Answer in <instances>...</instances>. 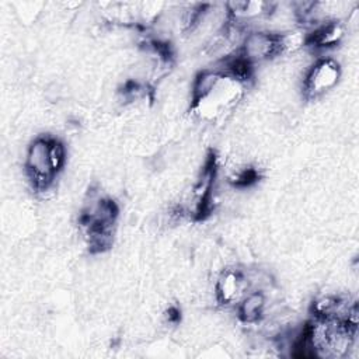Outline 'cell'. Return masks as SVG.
<instances>
[{
    "instance_id": "1",
    "label": "cell",
    "mask_w": 359,
    "mask_h": 359,
    "mask_svg": "<svg viewBox=\"0 0 359 359\" xmlns=\"http://www.w3.org/2000/svg\"><path fill=\"white\" fill-rule=\"evenodd\" d=\"M244 93V81L223 69L201 72L192 88V109L203 119H216L238 102Z\"/></svg>"
},
{
    "instance_id": "2",
    "label": "cell",
    "mask_w": 359,
    "mask_h": 359,
    "mask_svg": "<svg viewBox=\"0 0 359 359\" xmlns=\"http://www.w3.org/2000/svg\"><path fill=\"white\" fill-rule=\"evenodd\" d=\"M66 163V147L55 136H38L27 150L25 172L35 192L48 191Z\"/></svg>"
},
{
    "instance_id": "3",
    "label": "cell",
    "mask_w": 359,
    "mask_h": 359,
    "mask_svg": "<svg viewBox=\"0 0 359 359\" xmlns=\"http://www.w3.org/2000/svg\"><path fill=\"white\" fill-rule=\"evenodd\" d=\"M118 215L119 208L109 198L93 199L84 208L80 215V224L91 252H104L112 245Z\"/></svg>"
},
{
    "instance_id": "4",
    "label": "cell",
    "mask_w": 359,
    "mask_h": 359,
    "mask_svg": "<svg viewBox=\"0 0 359 359\" xmlns=\"http://www.w3.org/2000/svg\"><path fill=\"white\" fill-rule=\"evenodd\" d=\"M280 53H285L282 34L266 31H254L245 34L237 52L238 56H241L252 66L257 62L268 60Z\"/></svg>"
},
{
    "instance_id": "5",
    "label": "cell",
    "mask_w": 359,
    "mask_h": 359,
    "mask_svg": "<svg viewBox=\"0 0 359 359\" xmlns=\"http://www.w3.org/2000/svg\"><path fill=\"white\" fill-rule=\"evenodd\" d=\"M341 77V67L337 60L324 57L317 60L303 80V94L306 100H316L332 90Z\"/></svg>"
},
{
    "instance_id": "6",
    "label": "cell",
    "mask_w": 359,
    "mask_h": 359,
    "mask_svg": "<svg viewBox=\"0 0 359 359\" xmlns=\"http://www.w3.org/2000/svg\"><path fill=\"white\" fill-rule=\"evenodd\" d=\"M245 286L247 280L238 269H226L216 282V299L224 306L234 304L245 296Z\"/></svg>"
},
{
    "instance_id": "7",
    "label": "cell",
    "mask_w": 359,
    "mask_h": 359,
    "mask_svg": "<svg viewBox=\"0 0 359 359\" xmlns=\"http://www.w3.org/2000/svg\"><path fill=\"white\" fill-rule=\"evenodd\" d=\"M345 34L344 25L338 21H328L318 25L311 34H306V45L313 48H330L337 45Z\"/></svg>"
},
{
    "instance_id": "8",
    "label": "cell",
    "mask_w": 359,
    "mask_h": 359,
    "mask_svg": "<svg viewBox=\"0 0 359 359\" xmlns=\"http://www.w3.org/2000/svg\"><path fill=\"white\" fill-rule=\"evenodd\" d=\"M265 309V294L262 292L247 293L238 302V317L244 323H257Z\"/></svg>"
},
{
    "instance_id": "9",
    "label": "cell",
    "mask_w": 359,
    "mask_h": 359,
    "mask_svg": "<svg viewBox=\"0 0 359 359\" xmlns=\"http://www.w3.org/2000/svg\"><path fill=\"white\" fill-rule=\"evenodd\" d=\"M257 180H258L257 170H254V168H244V170H241L240 172L236 174V177L233 178V184L236 187L245 188V187H250L251 184L257 182Z\"/></svg>"
},
{
    "instance_id": "10",
    "label": "cell",
    "mask_w": 359,
    "mask_h": 359,
    "mask_svg": "<svg viewBox=\"0 0 359 359\" xmlns=\"http://www.w3.org/2000/svg\"><path fill=\"white\" fill-rule=\"evenodd\" d=\"M168 320H170V321H174V323L180 320V311H178V309L171 307V309L168 310Z\"/></svg>"
}]
</instances>
